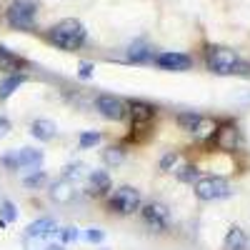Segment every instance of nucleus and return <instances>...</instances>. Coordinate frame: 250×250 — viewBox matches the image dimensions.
Here are the masks:
<instances>
[{"instance_id":"f257e3e1","label":"nucleus","mask_w":250,"mask_h":250,"mask_svg":"<svg viewBox=\"0 0 250 250\" xmlns=\"http://www.w3.org/2000/svg\"><path fill=\"white\" fill-rule=\"evenodd\" d=\"M45 38H48V43H53L58 50L73 53V50L83 48V43H85V38H88V30H85V25H83L80 20L65 18V20H60V23H55L45 33Z\"/></svg>"},{"instance_id":"f03ea898","label":"nucleus","mask_w":250,"mask_h":250,"mask_svg":"<svg viewBox=\"0 0 250 250\" xmlns=\"http://www.w3.org/2000/svg\"><path fill=\"white\" fill-rule=\"evenodd\" d=\"M205 65L215 75H250V65L230 48L210 45L205 50Z\"/></svg>"},{"instance_id":"7ed1b4c3","label":"nucleus","mask_w":250,"mask_h":250,"mask_svg":"<svg viewBox=\"0 0 250 250\" xmlns=\"http://www.w3.org/2000/svg\"><path fill=\"white\" fill-rule=\"evenodd\" d=\"M175 123L183 133H190L195 140H213L215 130H218V123L213 118H205L200 113L193 110H183L175 115Z\"/></svg>"},{"instance_id":"20e7f679","label":"nucleus","mask_w":250,"mask_h":250,"mask_svg":"<svg viewBox=\"0 0 250 250\" xmlns=\"http://www.w3.org/2000/svg\"><path fill=\"white\" fill-rule=\"evenodd\" d=\"M105 208L110 213H115V215H133V213H138L143 208V195L133 185H120L118 190H113L108 195Z\"/></svg>"},{"instance_id":"39448f33","label":"nucleus","mask_w":250,"mask_h":250,"mask_svg":"<svg viewBox=\"0 0 250 250\" xmlns=\"http://www.w3.org/2000/svg\"><path fill=\"white\" fill-rule=\"evenodd\" d=\"M193 193L198 200H205V203H213V200H225L233 195V188L225 178L220 175H200L193 185Z\"/></svg>"},{"instance_id":"423d86ee","label":"nucleus","mask_w":250,"mask_h":250,"mask_svg":"<svg viewBox=\"0 0 250 250\" xmlns=\"http://www.w3.org/2000/svg\"><path fill=\"white\" fill-rule=\"evenodd\" d=\"M158 115V108L145 100H130L128 103V118H130V138L138 133H148L153 128V120Z\"/></svg>"},{"instance_id":"0eeeda50","label":"nucleus","mask_w":250,"mask_h":250,"mask_svg":"<svg viewBox=\"0 0 250 250\" xmlns=\"http://www.w3.org/2000/svg\"><path fill=\"white\" fill-rule=\"evenodd\" d=\"M0 163L5 165V168L10 170H40V165H43V153H40L38 148H18L8 155L0 158Z\"/></svg>"},{"instance_id":"6e6552de","label":"nucleus","mask_w":250,"mask_h":250,"mask_svg":"<svg viewBox=\"0 0 250 250\" xmlns=\"http://www.w3.org/2000/svg\"><path fill=\"white\" fill-rule=\"evenodd\" d=\"M8 23L15 30H33L35 28V18H38V5L33 0H15L5 13Z\"/></svg>"},{"instance_id":"1a4fd4ad","label":"nucleus","mask_w":250,"mask_h":250,"mask_svg":"<svg viewBox=\"0 0 250 250\" xmlns=\"http://www.w3.org/2000/svg\"><path fill=\"white\" fill-rule=\"evenodd\" d=\"M140 215H143L145 225L153 228V230H158V233L168 230V225H170V210H168L163 203H158V200L145 203V205L140 208Z\"/></svg>"},{"instance_id":"9d476101","label":"nucleus","mask_w":250,"mask_h":250,"mask_svg":"<svg viewBox=\"0 0 250 250\" xmlns=\"http://www.w3.org/2000/svg\"><path fill=\"white\" fill-rule=\"evenodd\" d=\"M95 110L105 118V120H113V123H120L128 118V103L115 98V95H98L95 98Z\"/></svg>"},{"instance_id":"9b49d317","label":"nucleus","mask_w":250,"mask_h":250,"mask_svg":"<svg viewBox=\"0 0 250 250\" xmlns=\"http://www.w3.org/2000/svg\"><path fill=\"white\" fill-rule=\"evenodd\" d=\"M153 62L160 70H170V73H185L193 65V58L185 53H175V50H163L153 58Z\"/></svg>"},{"instance_id":"f8f14e48","label":"nucleus","mask_w":250,"mask_h":250,"mask_svg":"<svg viewBox=\"0 0 250 250\" xmlns=\"http://www.w3.org/2000/svg\"><path fill=\"white\" fill-rule=\"evenodd\" d=\"M213 143L220 150H238V148H243V133L238 130V125L225 123V125H218Z\"/></svg>"},{"instance_id":"ddd939ff","label":"nucleus","mask_w":250,"mask_h":250,"mask_svg":"<svg viewBox=\"0 0 250 250\" xmlns=\"http://www.w3.org/2000/svg\"><path fill=\"white\" fill-rule=\"evenodd\" d=\"M110 188H113V180H110L108 170H90L88 173V195L103 198L110 193Z\"/></svg>"},{"instance_id":"4468645a","label":"nucleus","mask_w":250,"mask_h":250,"mask_svg":"<svg viewBox=\"0 0 250 250\" xmlns=\"http://www.w3.org/2000/svg\"><path fill=\"white\" fill-rule=\"evenodd\" d=\"M25 58L13 53L10 48H5L3 43H0V70H3L5 75H13V73H23L25 70Z\"/></svg>"},{"instance_id":"2eb2a0df","label":"nucleus","mask_w":250,"mask_h":250,"mask_svg":"<svg viewBox=\"0 0 250 250\" xmlns=\"http://www.w3.org/2000/svg\"><path fill=\"white\" fill-rule=\"evenodd\" d=\"M53 233H58V225L53 218H38L35 223H30L25 228V240H43L50 238Z\"/></svg>"},{"instance_id":"dca6fc26","label":"nucleus","mask_w":250,"mask_h":250,"mask_svg":"<svg viewBox=\"0 0 250 250\" xmlns=\"http://www.w3.org/2000/svg\"><path fill=\"white\" fill-rule=\"evenodd\" d=\"M248 248H250L248 233L243 230L240 225H233L230 230L225 233V238H223V250H248Z\"/></svg>"},{"instance_id":"f3484780","label":"nucleus","mask_w":250,"mask_h":250,"mask_svg":"<svg viewBox=\"0 0 250 250\" xmlns=\"http://www.w3.org/2000/svg\"><path fill=\"white\" fill-rule=\"evenodd\" d=\"M50 198H53L55 203H60V205L70 203V200L75 198V185H73V180H65V178L55 180V183L50 185Z\"/></svg>"},{"instance_id":"a211bd4d","label":"nucleus","mask_w":250,"mask_h":250,"mask_svg":"<svg viewBox=\"0 0 250 250\" xmlns=\"http://www.w3.org/2000/svg\"><path fill=\"white\" fill-rule=\"evenodd\" d=\"M55 133H58V128H55V123H53V120L38 118V120H33V123H30V135H33V138H38V140H43V143L53 140V138H55Z\"/></svg>"},{"instance_id":"6ab92c4d","label":"nucleus","mask_w":250,"mask_h":250,"mask_svg":"<svg viewBox=\"0 0 250 250\" xmlns=\"http://www.w3.org/2000/svg\"><path fill=\"white\" fill-rule=\"evenodd\" d=\"M153 58H155V53L145 40H135V43L128 45V60L130 62H150Z\"/></svg>"},{"instance_id":"aec40b11","label":"nucleus","mask_w":250,"mask_h":250,"mask_svg":"<svg viewBox=\"0 0 250 250\" xmlns=\"http://www.w3.org/2000/svg\"><path fill=\"white\" fill-rule=\"evenodd\" d=\"M28 78L23 73H13V75H5L3 80H0V100H8L20 85H23Z\"/></svg>"},{"instance_id":"412c9836","label":"nucleus","mask_w":250,"mask_h":250,"mask_svg":"<svg viewBox=\"0 0 250 250\" xmlns=\"http://www.w3.org/2000/svg\"><path fill=\"white\" fill-rule=\"evenodd\" d=\"M15 220H18V208H15V203L3 200V203H0V225H10V223H15Z\"/></svg>"},{"instance_id":"4be33fe9","label":"nucleus","mask_w":250,"mask_h":250,"mask_svg":"<svg viewBox=\"0 0 250 250\" xmlns=\"http://www.w3.org/2000/svg\"><path fill=\"white\" fill-rule=\"evenodd\" d=\"M123 160H125V150L120 145H110V148L103 150V163L105 165H120Z\"/></svg>"},{"instance_id":"5701e85b","label":"nucleus","mask_w":250,"mask_h":250,"mask_svg":"<svg viewBox=\"0 0 250 250\" xmlns=\"http://www.w3.org/2000/svg\"><path fill=\"white\" fill-rule=\"evenodd\" d=\"M178 163H180V150H168L160 158V170L173 173V170H178Z\"/></svg>"},{"instance_id":"b1692460","label":"nucleus","mask_w":250,"mask_h":250,"mask_svg":"<svg viewBox=\"0 0 250 250\" xmlns=\"http://www.w3.org/2000/svg\"><path fill=\"white\" fill-rule=\"evenodd\" d=\"M175 175H178V180L180 183H195L198 178H200V170H198V165H180V168L175 170Z\"/></svg>"},{"instance_id":"393cba45","label":"nucleus","mask_w":250,"mask_h":250,"mask_svg":"<svg viewBox=\"0 0 250 250\" xmlns=\"http://www.w3.org/2000/svg\"><path fill=\"white\" fill-rule=\"evenodd\" d=\"M98 143H100V133H98V130H85V133H80V140H78V145H80L83 150L95 148Z\"/></svg>"},{"instance_id":"a878e982","label":"nucleus","mask_w":250,"mask_h":250,"mask_svg":"<svg viewBox=\"0 0 250 250\" xmlns=\"http://www.w3.org/2000/svg\"><path fill=\"white\" fill-rule=\"evenodd\" d=\"M83 170H85V165H83V163H68L65 165V168H62V178H65V180H78L80 175H83Z\"/></svg>"},{"instance_id":"bb28decb","label":"nucleus","mask_w":250,"mask_h":250,"mask_svg":"<svg viewBox=\"0 0 250 250\" xmlns=\"http://www.w3.org/2000/svg\"><path fill=\"white\" fill-rule=\"evenodd\" d=\"M45 183V173L43 170H33V173H28L25 178H23V185L25 188H40Z\"/></svg>"},{"instance_id":"cd10ccee","label":"nucleus","mask_w":250,"mask_h":250,"mask_svg":"<svg viewBox=\"0 0 250 250\" xmlns=\"http://www.w3.org/2000/svg\"><path fill=\"white\" fill-rule=\"evenodd\" d=\"M58 238H60V243H75L80 238V233H78V228H60Z\"/></svg>"},{"instance_id":"c85d7f7f","label":"nucleus","mask_w":250,"mask_h":250,"mask_svg":"<svg viewBox=\"0 0 250 250\" xmlns=\"http://www.w3.org/2000/svg\"><path fill=\"white\" fill-rule=\"evenodd\" d=\"M93 73H95V65H93V62H88V60H83L80 65H78V78H83V80H90Z\"/></svg>"},{"instance_id":"c756f323","label":"nucleus","mask_w":250,"mask_h":250,"mask_svg":"<svg viewBox=\"0 0 250 250\" xmlns=\"http://www.w3.org/2000/svg\"><path fill=\"white\" fill-rule=\"evenodd\" d=\"M83 235H85L88 243H103V238H105V233H103L100 228H88V230L83 233Z\"/></svg>"},{"instance_id":"7c9ffc66","label":"nucleus","mask_w":250,"mask_h":250,"mask_svg":"<svg viewBox=\"0 0 250 250\" xmlns=\"http://www.w3.org/2000/svg\"><path fill=\"white\" fill-rule=\"evenodd\" d=\"M10 128H13V125H10V120H8L5 115H0V138H5V135L10 133Z\"/></svg>"},{"instance_id":"2f4dec72","label":"nucleus","mask_w":250,"mask_h":250,"mask_svg":"<svg viewBox=\"0 0 250 250\" xmlns=\"http://www.w3.org/2000/svg\"><path fill=\"white\" fill-rule=\"evenodd\" d=\"M45 250H62V245H48Z\"/></svg>"}]
</instances>
